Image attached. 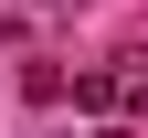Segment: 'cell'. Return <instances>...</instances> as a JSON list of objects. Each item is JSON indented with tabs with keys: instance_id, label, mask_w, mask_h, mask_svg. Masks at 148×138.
I'll list each match as a JSON object with an SVG mask.
<instances>
[{
	"instance_id": "cell-1",
	"label": "cell",
	"mask_w": 148,
	"mask_h": 138,
	"mask_svg": "<svg viewBox=\"0 0 148 138\" xmlns=\"http://www.w3.org/2000/svg\"><path fill=\"white\" fill-rule=\"evenodd\" d=\"M106 138H127V128H106Z\"/></svg>"
}]
</instances>
